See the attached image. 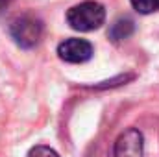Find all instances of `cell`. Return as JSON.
<instances>
[{
	"label": "cell",
	"mask_w": 159,
	"mask_h": 157,
	"mask_svg": "<svg viewBox=\"0 0 159 157\" xmlns=\"http://www.w3.org/2000/svg\"><path fill=\"white\" fill-rule=\"evenodd\" d=\"M144 139L135 128L126 129L115 142V157H143Z\"/></svg>",
	"instance_id": "4"
},
{
	"label": "cell",
	"mask_w": 159,
	"mask_h": 157,
	"mask_svg": "<svg viewBox=\"0 0 159 157\" xmlns=\"http://www.w3.org/2000/svg\"><path fill=\"white\" fill-rule=\"evenodd\" d=\"M9 34L15 39V43L22 48H34L41 39L43 34V24L39 19L32 15H22L15 19L9 26Z\"/></svg>",
	"instance_id": "2"
},
{
	"label": "cell",
	"mask_w": 159,
	"mask_h": 157,
	"mask_svg": "<svg viewBox=\"0 0 159 157\" xmlns=\"http://www.w3.org/2000/svg\"><path fill=\"white\" fill-rule=\"evenodd\" d=\"M106 20V9L102 4L94 0H85L78 6H72L67 11V22L72 30L78 32H93L98 30Z\"/></svg>",
	"instance_id": "1"
},
{
	"label": "cell",
	"mask_w": 159,
	"mask_h": 157,
	"mask_svg": "<svg viewBox=\"0 0 159 157\" xmlns=\"http://www.w3.org/2000/svg\"><path fill=\"white\" fill-rule=\"evenodd\" d=\"M133 30H135V24L131 19H128V17L117 19L109 28V39L115 41V43H120V41L128 39L133 34Z\"/></svg>",
	"instance_id": "5"
},
{
	"label": "cell",
	"mask_w": 159,
	"mask_h": 157,
	"mask_svg": "<svg viewBox=\"0 0 159 157\" xmlns=\"http://www.w3.org/2000/svg\"><path fill=\"white\" fill-rule=\"evenodd\" d=\"M133 9L143 13V15H150L159 11V0H129Z\"/></svg>",
	"instance_id": "6"
},
{
	"label": "cell",
	"mask_w": 159,
	"mask_h": 157,
	"mask_svg": "<svg viewBox=\"0 0 159 157\" xmlns=\"http://www.w3.org/2000/svg\"><path fill=\"white\" fill-rule=\"evenodd\" d=\"M7 6H9V0H0V15L7 9Z\"/></svg>",
	"instance_id": "8"
},
{
	"label": "cell",
	"mask_w": 159,
	"mask_h": 157,
	"mask_svg": "<svg viewBox=\"0 0 159 157\" xmlns=\"http://www.w3.org/2000/svg\"><path fill=\"white\" fill-rule=\"evenodd\" d=\"M28 157H59V154L54 152V150L48 148V146H35V148L30 150Z\"/></svg>",
	"instance_id": "7"
},
{
	"label": "cell",
	"mask_w": 159,
	"mask_h": 157,
	"mask_svg": "<svg viewBox=\"0 0 159 157\" xmlns=\"http://www.w3.org/2000/svg\"><path fill=\"white\" fill-rule=\"evenodd\" d=\"M57 56L67 63H85L93 57V44L85 39H65L57 46Z\"/></svg>",
	"instance_id": "3"
}]
</instances>
